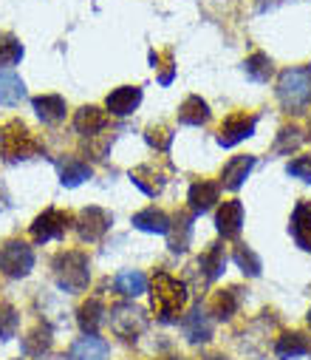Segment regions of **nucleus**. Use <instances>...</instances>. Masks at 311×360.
Masks as SVG:
<instances>
[{
  "instance_id": "obj_14",
  "label": "nucleus",
  "mask_w": 311,
  "mask_h": 360,
  "mask_svg": "<svg viewBox=\"0 0 311 360\" xmlns=\"http://www.w3.org/2000/svg\"><path fill=\"white\" fill-rule=\"evenodd\" d=\"M108 357H111V346L96 335H85L71 346V360H108Z\"/></svg>"
},
{
  "instance_id": "obj_27",
  "label": "nucleus",
  "mask_w": 311,
  "mask_h": 360,
  "mask_svg": "<svg viewBox=\"0 0 311 360\" xmlns=\"http://www.w3.org/2000/svg\"><path fill=\"white\" fill-rule=\"evenodd\" d=\"M51 343H54L51 329L40 323V326H34V329L23 338V352H26L29 357H43V354L51 349Z\"/></svg>"
},
{
  "instance_id": "obj_31",
  "label": "nucleus",
  "mask_w": 311,
  "mask_h": 360,
  "mask_svg": "<svg viewBox=\"0 0 311 360\" xmlns=\"http://www.w3.org/2000/svg\"><path fill=\"white\" fill-rule=\"evenodd\" d=\"M23 60V43L15 34H0V65H15Z\"/></svg>"
},
{
  "instance_id": "obj_34",
  "label": "nucleus",
  "mask_w": 311,
  "mask_h": 360,
  "mask_svg": "<svg viewBox=\"0 0 311 360\" xmlns=\"http://www.w3.org/2000/svg\"><path fill=\"white\" fill-rule=\"evenodd\" d=\"M20 326V315L12 304H0V340H9L18 335Z\"/></svg>"
},
{
  "instance_id": "obj_29",
  "label": "nucleus",
  "mask_w": 311,
  "mask_h": 360,
  "mask_svg": "<svg viewBox=\"0 0 311 360\" xmlns=\"http://www.w3.org/2000/svg\"><path fill=\"white\" fill-rule=\"evenodd\" d=\"M117 290L122 292V295H128V298H136V295H142L145 290H147V278L139 273V269H125V273H119L117 276Z\"/></svg>"
},
{
  "instance_id": "obj_7",
  "label": "nucleus",
  "mask_w": 311,
  "mask_h": 360,
  "mask_svg": "<svg viewBox=\"0 0 311 360\" xmlns=\"http://www.w3.org/2000/svg\"><path fill=\"white\" fill-rule=\"evenodd\" d=\"M68 224H71V216H68V213H62V210H57V207H48V210H43V213L34 219L32 236H34V241H51V238H60Z\"/></svg>"
},
{
  "instance_id": "obj_8",
  "label": "nucleus",
  "mask_w": 311,
  "mask_h": 360,
  "mask_svg": "<svg viewBox=\"0 0 311 360\" xmlns=\"http://www.w3.org/2000/svg\"><path fill=\"white\" fill-rule=\"evenodd\" d=\"M111 227V216L102 207H85L77 219V233L82 241H99Z\"/></svg>"
},
{
  "instance_id": "obj_35",
  "label": "nucleus",
  "mask_w": 311,
  "mask_h": 360,
  "mask_svg": "<svg viewBox=\"0 0 311 360\" xmlns=\"http://www.w3.org/2000/svg\"><path fill=\"white\" fill-rule=\"evenodd\" d=\"M303 136H300V128L294 125H286L280 134H277V142H274V153H291L294 148H300Z\"/></svg>"
},
{
  "instance_id": "obj_28",
  "label": "nucleus",
  "mask_w": 311,
  "mask_h": 360,
  "mask_svg": "<svg viewBox=\"0 0 311 360\" xmlns=\"http://www.w3.org/2000/svg\"><path fill=\"white\" fill-rule=\"evenodd\" d=\"M303 354H308V338L303 332H286L277 340V357L294 360V357H303Z\"/></svg>"
},
{
  "instance_id": "obj_38",
  "label": "nucleus",
  "mask_w": 311,
  "mask_h": 360,
  "mask_svg": "<svg viewBox=\"0 0 311 360\" xmlns=\"http://www.w3.org/2000/svg\"><path fill=\"white\" fill-rule=\"evenodd\" d=\"M173 74H176V68H173V60L167 57V65H164V71H161L159 82H161V85H170V82H173Z\"/></svg>"
},
{
  "instance_id": "obj_12",
  "label": "nucleus",
  "mask_w": 311,
  "mask_h": 360,
  "mask_svg": "<svg viewBox=\"0 0 311 360\" xmlns=\"http://www.w3.org/2000/svg\"><path fill=\"white\" fill-rule=\"evenodd\" d=\"M181 329H184V338L190 343H206L213 338V321L204 315L201 307H195L184 321H181Z\"/></svg>"
},
{
  "instance_id": "obj_20",
  "label": "nucleus",
  "mask_w": 311,
  "mask_h": 360,
  "mask_svg": "<svg viewBox=\"0 0 311 360\" xmlns=\"http://www.w3.org/2000/svg\"><path fill=\"white\" fill-rule=\"evenodd\" d=\"M57 170H60V182L65 188H77L85 179H91V167L85 162H79L77 156H65L62 162H57Z\"/></svg>"
},
{
  "instance_id": "obj_3",
  "label": "nucleus",
  "mask_w": 311,
  "mask_h": 360,
  "mask_svg": "<svg viewBox=\"0 0 311 360\" xmlns=\"http://www.w3.org/2000/svg\"><path fill=\"white\" fill-rule=\"evenodd\" d=\"M277 97L286 111H303L311 100V68H289L277 79Z\"/></svg>"
},
{
  "instance_id": "obj_30",
  "label": "nucleus",
  "mask_w": 311,
  "mask_h": 360,
  "mask_svg": "<svg viewBox=\"0 0 311 360\" xmlns=\"http://www.w3.org/2000/svg\"><path fill=\"white\" fill-rule=\"evenodd\" d=\"M238 304H241L238 290L218 292V295L213 298V315H216V318H221V321H230V318L238 312Z\"/></svg>"
},
{
  "instance_id": "obj_4",
  "label": "nucleus",
  "mask_w": 311,
  "mask_h": 360,
  "mask_svg": "<svg viewBox=\"0 0 311 360\" xmlns=\"http://www.w3.org/2000/svg\"><path fill=\"white\" fill-rule=\"evenodd\" d=\"M0 150L6 159L18 162V159H29L34 153H40V145L34 142V136L29 134V128L20 120H12L0 128Z\"/></svg>"
},
{
  "instance_id": "obj_40",
  "label": "nucleus",
  "mask_w": 311,
  "mask_h": 360,
  "mask_svg": "<svg viewBox=\"0 0 311 360\" xmlns=\"http://www.w3.org/2000/svg\"><path fill=\"white\" fill-rule=\"evenodd\" d=\"M164 360H184V357H164Z\"/></svg>"
},
{
  "instance_id": "obj_13",
  "label": "nucleus",
  "mask_w": 311,
  "mask_h": 360,
  "mask_svg": "<svg viewBox=\"0 0 311 360\" xmlns=\"http://www.w3.org/2000/svg\"><path fill=\"white\" fill-rule=\"evenodd\" d=\"M291 236L297 247L311 252V202H297L294 216H291Z\"/></svg>"
},
{
  "instance_id": "obj_23",
  "label": "nucleus",
  "mask_w": 311,
  "mask_h": 360,
  "mask_svg": "<svg viewBox=\"0 0 311 360\" xmlns=\"http://www.w3.org/2000/svg\"><path fill=\"white\" fill-rule=\"evenodd\" d=\"M224 264H227V258H224V247L221 244H210V247H206V252L198 258L204 281H216L224 273Z\"/></svg>"
},
{
  "instance_id": "obj_25",
  "label": "nucleus",
  "mask_w": 311,
  "mask_h": 360,
  "mask_svg": "<svg viewBox=\"0 0 311 360\" xmlns=\"http://www.w3.org/2000/svg\"><path fill=\"white\" fill-rule=\"evenodd\" d=\"M167 236H170V250L173 252H184L190 247V238H192V216L178 213L176 221H170Z\"/></svg>"
},
{
  "instance_id": "obj_19",
  "label": "nucleus",
  "mask_w": 311,
  "mask_h": 360,
  "mask_svg": "<svg viewBox=\"0 0 311 360\" xmlns=\"http://www.w3.org/2000/svg\"><path fill=\"white\" fill-rule=\"evenodd\" d=\"M23 97H26L23 79L12 68H4L0 71V105H18Z\"/></svg>"
},
{
  "instance_id": "obj_24",
  "label": "nucleus",
  "mask_w": 311,
  "mask_h": 360,
  "mask_svg": "<svg viewBox=\"0 0 311 360\" xmlns=\"http://www.w3.org/2000/svg\"><path fill=\"white\" fill-rule=\"evenodd\" d=\"M133 227L142 233H167L170 230V216L159 207H147L133 216Z\"/></svg>"
},
{
  "instance_id": "obj_32",
  "label": "nucleus",
  "mask_w": 311,
  "mask_h": 360,
  "mask_svg": "<svg viewBox=\"0 0 311 360\" xmlns=\"http://www.w3.org/2000/svg\"><path fill=\"white\" fill-rule=\"evenodd\" d=\"M244 71H246V77L255 79V82H269V77H272V60H269L266 54H252V57L244 63Z\"/></svg>"
},
{
  "instance_id": "obj_21",
  "label": "nucleus",
  "mask_w": 311,
  "mask_h": 360,
  "mask_svg": "<svg viewBox=\"0 0 311 360\" xmlns=\"http://www.w3.org/2000/svg\"><path fill=\"white\" fill-rule=\"evenodd\" d=\"M77 321H79V329H82L85 335H96L99 326H102V321H105V307H102L99 298H91V301H85V304L79 307Z\"/></svg>"
},
{
  "instance_id": "obj_5",
  "label": "nucleus",
  "mask_w": 311,
  "mask_h": 360,
  "mask_svg": "<svg viewBox=\"0 0 311 360\" xmlns=\"http://www.w3.org/2000/svg\"><path fill=\"white\" fill-rule=\"evenodd\" d=\"M34 266V252L26 241H6L0 247V273L9 278H23Z\"/></svg>"
},
{
  "instance_id": "obj_6",
  "label": "nucleus",
  "mask_w": 311,
  "mask_h": 360,
  "mask_svg": "<svg viewBox=\"0 0 311 360\" xmlns=\"http://www.w3.org/2000/svg\"><path fill=\"white\" fill-rule=\"evenodd\" d=\"M147 326V315L133 304H119L111 309V329L122 340H136Z\"/></svg>"
},
{
  "instance_id": "obj_18",
  "label": "nucleus",
  "mask_w": 311,
  "mask_h": 360,
  "mask_svg": "<svg viewBox=\"0 0 311 360\" xmlns=\"http://www.w3.org/2000/svg\"><path fill=\"white\" fill-rule=\"evenodd\" d=\"M131 179H133V185L142 191V193H147V196H159L161 191H164V173L161 170H156L153 165H142V167H136V170H131Z\"/></svg>"
},
{
  "instance_id": "obj_10",
  "label": "nucleus",
  "mask_w": 311,
  "mask_h": 360,
  "mask_svg": "<svg viewBox=\"0 0 311 360\" xmlns=\"http://www.w3.org/2000/svg\"><path fill=\"white\" fill-rule=\"evenodd\" d=\"M216 227H218V233L224 238H235L241 233V227H244V205L238 199L224 202L218 216H216Z\"/></svg>"
},
{
  "instance_id": "obj_39",
  "label": "nucleus",
  "mask_w": 311,
  "mask_h": 360,
  "mask_svg": "<svg viewBox=\"0 0 311 360\" xmlns=\"http://www.w3.org/2000/svg\"><path fill=\"white\" fill-rule=\"evenodd\" d=\"M9 207V193H6V185L0 182V213H4Z\"/></svg>"
},
{
  "instance_id": "obj_16",
  "label": "nucleus",
  "mask_w": 311,
  "mask_h": 360,
  "mask_svg": "<svg viewBox=\"0 0 311 360\" xmlns=\"http://www.w3.org/2000/svg\"><path fill=\"white\" fill-rule=\"evenodd\" d=\"M105 125H108V114L99 111L96 105H85V108H79L77 117H74V128H77V134H82V136H96Z\"/></svg>"
},
{
  "instance_id": "obj_11",
  "label": "nucleus",
  "mask_w": 311,
  "mask_h": 360,
  "mask_svg": "<svg viewBox=\"0 0 311 360\" xmlns=\"http://www.w3.org/2000/svg\"><path fill=\"white\" fill-rule=\"evenodd\" d=\"M139 103H142V88H136V85H122V88H117L114 94H108V111L114 114V117H128V114H133L136 108H139Z\"/></svg>"
},
{
  "instance_id": "obj_22",
  "label": "nucleus",
  "mask_w": 311,
  "mask_h": 360,
  "mask_svg": "<svg viewBox=\"0 0 311 360\" xmlns=\"http://www.w3.org/2000/svg\"><path fill=\"white\" fill-rule=\"evenodd\" d=\"M34 111L43 122L54 125V122H62L65 120V100L57 97V94H43V97H34Z\"/></svg>"
},
{
  "instance_id": "obj_9",
  "label": "nucleus",
  "mask_w": 311,
  "mask_h": 360,
  "mask_svg": "<svg viewBox=\"0 0 311 360\" xmlns=\"http://www.w3.org/2000/svg\"><path fill=\"white\" fill-rule=\"evenodd\" d=\"M255 125H258L255 117H246V114L230 117V120L221 125V131H218V145H221V148H232V145L244 142L246 136L255 134Z\"/></svg>"
},
{
  "instance_id": "obj_36",
  "label": "nucleus",
  "mask_w": 311,
  "mask_h": 360,
  "mask_svg": "<svg viewBox=\"0 0 311 360\" xmlns=\"http://www.w3.org/2000/svg\"><path fill=\"white\" fill-rule=\"evenodd\" d=\"M145 139H147V145L150 148H156V150H167L170 148V142H173V131L170 128H164V125H153V128H147V134H145Z\"/></svg>"
},
{
  "instance_id": "obj_26",
  "label": "nucleus",
  "mask_w": 311,
  "mask_h": 360,
  "mask_svg": "<svg viewBox=\"0 0 311 360\" xmlns=\"http://www.w3.org/2000/svg\"><path fill=\"white\" fill-rule=\"evenodd\" d=\"M206 120H210V105H206L201 97H187L184 105L178 108L181 125H204Z\"/></svg>"
},
{
  "instance_id": "obj_33",
  "label": "nucleus",
  "mask_w": 311,
  "mask_h": 360,
  "mask_svg": "<svg viewBox=\"0 0 311 360\" xmlns=\"http://www.w3.org/2000/svg\"><path fill=\"white\" fill-rule=\"evenodd\" d=\"M235 264L244 269V276H249V278H255V276H260V269H263V264H260V258L255 255V250L252 247H246V244H241L238 250H235Z\"/></svg>"
},
{
  "instance_id": "obj_15",
  "label": "nucleus",
  "mask_w": 311,
  "mask_h": 360,
  "mask_svg": "<svg viewBox=\"0 0 311 360\" xmlns=\"http://www.w3.org/2000/svg\"><path fill=\"white\" fill-rule=\"evenodd\" d=\"M218 193H221V188H218L216 182H195V185L190 188V196H187L190 210H192L195 216L206 213V210H210V207L218 202Z\"/></svg>"
},
{
  "instance_id": "obj_17",
  "label": "nucleus",
  "mask_w": 311,
  "mask_h": 360,
  "mask_svg": "<svg viewBox=\"0 0 311 360\" xmlns=\"http://www.w3.org/2000/svg\"><path fill=\"white\" fill-rule=\"evenodd\" d=\"M252 167H255V156H235V159L224 167V173H221V185H224L227 191H238V188L246 182V176L252 173Z\"/></svg>"
},
{
  "instance_id": "obj_41",
  "label": "nucleus",
  "mask_w": 311,
  "mask_h": 360,
  "mask_svg": "<svg viewBox=\"0 0 311 360\" xmlns=\"http://www.w3.org/2000/svg\"><path fill=\"white\" fill-rule=\"evenodd\" d=\"M308 326H311V312H308Z\"/></svg>"
},
{
  "instance_id": "obj_1",
  "label": "nucleus",
  "mask_w": 311,
  "mask_h": 360,
  "mask_svg": "<svg viewBox=\"0 0 311 360\" xmlns=\"http://www.w3.org/2000/svg\"><path fill=\"white\" fill-rule=\"evenodd\" d=\"M153 309H156V318L170 323L181 315V309L187 307V287L184 281L167 276V273H156L153 276Z\"/></svg>"
},
{
  "instance_id": "obj_2",
  "label": "nucleus",
  "mask_w": 311,
  "mask_h": 360,
  "mask_svg": "<svg viewBox=\"0 0 311 360\" xmlns=\"http://www.w3.org/2000/svg\"><path fill=\"white\" fill-rule=\"evenodd\" d=\"M54 278L57 287L65 292H82L91 281V269H88V255L79 250H65L54 258Z\"/></svg>"
},
{
  "instance_id": "obj_37",
  "label": "nucleus",
  "mask_w": 311,
  "mask_h": 360,
  "mask_svg": "<svg viewBox=\"0 0 311 360\" xmlns=\"http://www.w3.org/2000/svg\"><path fill=\"white\" fill-rule=\"evenodd\" d=\"M289 176L303 179V182H311V156H297L294 162H289Z\"/></svg>"
}]
</instances>
